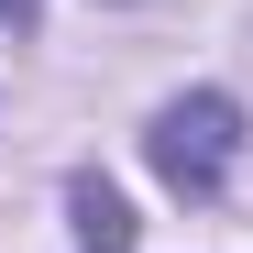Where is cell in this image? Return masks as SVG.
<instances>
[{
  "label": "cell",
  "mask_w": 253,
  "mask_h": 253,
  "mask_svg": "<svg viewBox=\"0 0 253 253\" xmlns=\"http://www.w3.org/2000/svg\"><path fill=\"white\" fill-rule=\"evenodd\" d=\"M66 209H77V253H132V209H121L110 176H77Z\"/></svg>",
  "instance_id": "7a4b0ae2"
},
{
  "label": "cell",
  "mask_w": 253,
  "mask_h": 253,
  "mask_svg": "<svg viewBox=\"0 0 253 253\" xmlns=\"http://www.w3.org/2000/svg\"><path fill=\"white\" fill-rule=\"evenodd\" d=\"M33 11H44V0H0V33H22V22H33Z\"/></svg>",
  "instance_id": "3957f363"
},
{
  "label": "cell",
  "mask_w": 253,
  "mask_h": 253,
  "mask_svg": "<svg viewBox=\"0 0 253 253\" xmlns=\"http://www.w3.org/2000/svg\"><path fill=\"white\" fill-rule=\"evenodd\" d=\"M231 154H242V99L231 88H187V99H165L143 121V165L176 198H209V187L231 176Z\"/></svg>",
  "instance_id": "6da1fadb"
}]
</instances>
